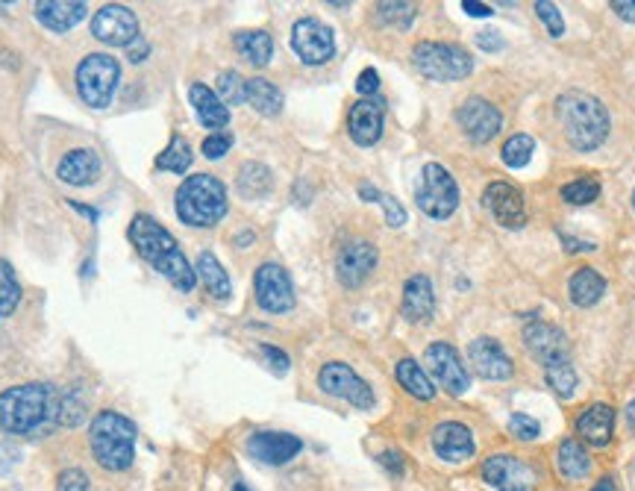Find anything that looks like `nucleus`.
<instances>
[{
	"label": "nucleus",
	"mask_w": 635,
	"mask_h": 491,
	"mask_svg": "<svg viewBox=\"0 0 635 491\" xmlns=\"http://www.w3.org/2000/svg\"><path fill=\"white\" fill-rule=\"evenodd\" d=\"M247 103L259 112V115H280L282 112V91L265 77H253L247 80Z\"/></svg>",
	"instance_id": "33"
},
{
	"label": "nucleus",
	"mask_w": 635,
	"mask_h": 491,
	"mask_svg": "<svg viewBox=\"0 0 635 491\" xmlns=\"http://www.w3.org/2000/svg\"><path fill=\"white\" fill-rule=\"evenodd\" d=\"M609 6L615 9L618 18H623V21H630V24H635V0H611Z\"/></svg>",
	"instance_id": "53"
},
{
	"label": "nucleus",
	"mask_w": 635,
	"mask_h": 491,
	"mask_svg": "<svg viewBox=\"0 0 635 491\" xmlns=\"http://www.w3.org/2000/svg\"><path fill=\"white\" fill-rule=\"evenodd\" d=\"M194 271H197V279L206 286V291L215 300H227L232 295V283H230V274L223 271V265L215 260V253L204 250L197 256L194 262Z\"/></svg>",
	"instance_id": "30"
},
{
	"label": "nucleus",
	"mask_w": 635,
	"mask_h": 491,
	"mask_svg": "<svg viewBox=\"0 0 635 491\" xmlns=\"http://www.w3.org/2000/svg\"><path fill=\"white\" fill-rule=\"evenodd\" d=\"M218 98L227 103V107L247 103V80L239 71H223L218 77Z\"/></svg>",
	"instance_id": "42"
},
{
	"label": "nucleus",
	"mask_w": 635,
	"mask_h": 491,
	"mask_svg": "<svg viewBox=\"0 0 635 491\" xmlns=\"http://www.w3.org/2000/svg\"><path fill=\"white\" fill-rule=\"evenodd\" d=\"M415 203H418L421 212L432 221L450 218L459 206V185L453 180V174L444 165H439V162H427V165L421 168Z\"/></svg>",
	"instance_id": "8"
},
{
	"label": "nucleus",
	"mask_w": 635,
	"mask_h": 491,
	"mask_svg": "<svg viewBox=\"0 0 635 491\" xmlns=\"http://www.w3.org/2000/svg\"><path fill=\"white\" fill-rule=\"evenodd\" d=\"M556 467L564 479L580 483V479L592 474V453L585 450V444L580 439H564L556 450Z\"/></svg>",
	"instance_id": "28"
},
{
	"label": "nucleus",
	"mask_w": 635,
	"mask_h": 491,
	"mask_svg": "<svg viewBox=\"0 0 635 491\" xmlns=\"http://www.w3.org/2000/svg\"><path fill=\"white\" fill-rule=\"evenodd\" d=\"M576 436L592 448H606L615 436V409L609 403H592L576 415Z\"/></svg>",
	"instance_id": "25"
},
{
	"label": "nucleus",
	"mask_w": 635,
	"mask_h": 491,
	"mask_svg": "<svg viewBox=\"0 0 635 491\" xmlns=\"http://www.w3.org/2000/svg\"><path fill=\"white\" fill-rule=\"evenodd\" d=\"M524 342L545 368L559 365V362H571L568 359V338H564V333L553 324H545V321L529 324L524 330Z\"/></svg>",
	"instance_id": "21"
},
{
	"label": "nucleus",
	"mask_w": 635,
	"mask_h": 491,
	"mask_svg": "<svg viewBox=\"0 0 635 491\" xmlns=\"http://www.w3.org/2000/svg\"><path fill=\"white\" fill-rule=\"evenodd\" d=\"M136 424L121 412L103 409L89 424V448L94 462L109 474H124L136 462Z\"/></svg>",
	"instance_id": "4"
},
{
	"label": "nucleus",
	"mask_w": 635,
	"mask_h": 491,
	"mask_svg": "<svg viewBox=\"0 0 635 491\" xmlns=\"http://www.w3.org/2000/svg\"><path fill=\"white\" fill-rule=\"evenodd\" d=\"M235 239H239L242 248H247V244H251V239H256V236H253V232H242V236H235Z\"/></svg>",
	"instance_id": "58"
},
{
	"label": "nucleus",
	"mask_w": 635,
	"mask_h": 491,
	"mask_svg": "<svg viewBox=\"0 0 635 491\" xmlns=\"http://www.w3.org/2000/svg\"><path fill=\"white\" fill-rule=\"evenodd\" d=\"M235 185H239V192L244 197H262V194H268L270 192V171H268V165H262V162H244Z\"/></svg>",
	"instance_id": "35"
},
{
	"label": "nucleus",
	"mask_w": 635,
	"mask_h": 491,
	"mask_svg": "<svg viewBox=\"0 0 635 491\" xmlns=\"http://www.w3.org/2000/svg\"><path fill=\"white\" fill-rule=\"evenodd\" d=\"M412 62L418 71L435 80V83H453V80H465L474 71V56L459 44L447 42H421L412 51Z\"/></svg>",
	"instance_id": "7"
},
{
	"label": "nucleus",
	"mask_w": 635,
	"mask_h": 491,
	"mask_svg": "<svg viewBox=\"0 0 635 491\" xmlns=\"http://www.w3.org/2000/svg\"><path fill=\"white\" fill-rule=\"evenodd\" d=\"M545 373H547V385L559 397H564V401H568V397H573V392H576V371H573L571 362L550 365V368H545Z\"/></svg>",
	"instance_id": "43"
},
{
	"label": "nucleus",
	"mask_w": 635,
	"mask_h": 491,
	"mask_svg": "<svg viewBox=\"0 0 635 491\" xmlns=\"http://www.w3.org/2000/svg\"><path fill=\"white\" fill-rule=\"evenodd\" d=\"M482 206L488 209L491 218L498 221V224L509 227V230L524 227V221H526L524 194H521V189H515L509 180L488 183L486 192H482Z\"/></svg>",
	"instance_id": "17"
},
{
	"label": "nucleus",
	"mask_w": 635,
	"mask_h": 491,
	"mask_svg": "<svg viewBox=\"0 0 635 491\" xmlns=\"http://www.w3.org/2000/svg\"><path fill=\"white\" fill-rule=\"evenodd\" d=\"M91 36L109 44V48H129L141 33H138V18L133 9L121 4H106L98 9V15L91 18Z\"/></svg>",
	"instance_id": "13"
},
{
	"label": "nucleus",
	"mask_w": 635,
	"mask_h": 491,
	"mask_svg": "<svg viewBox=\"0 0 635 491\" xmlns=\"http://www.w3.org/2000/svg\"><path fill=\"white\" fill-rule=\"evenodd\" d=\"M291 51L306 65H324L336 53V36L324 21L318 18H300L291 27Z\"/></svg>",
	"instance_id": "12"
},
{
	"label": "nucleus",
	"mask_w": 635,
	"mask_h": 491,
	"mask_svg": "<svg viewBox=\"0 0 635 491\" xmlns=\"http://www.w3.org/2000/svg\"><path fill=\"white\" fill-rule=\"evenodd\" d=\"M482 479L498 491H535L538 471L526 459H517L509 453H494L479 467Z\"/></svg>",
	"instance_id": "10"
},
{
	"label": "nucleus",
	"mask_w": 635,
	"mask_h": 491,
	"mask_svg": "<svg viewBox=\"0 0 635 491\" xmlns=\"http://www.w3.org/2000/svg\"><path fill=\"white\" fill-rule=\"evenodd\" d=\"M627 424H630V430L635 432V401L627 406Z\"/></svg>",
	"instance_id": "57"
},
{
	"label": "nucleus",
	"mask_w": 635,
	"mask_h": 491,
	"mask_svg": "<svg viewBox=\"0 0 635 491\" xmlns=\"http://www.w3.org/2000/svg\"><path fill=\"white\" fill-rule=\"evenodd\" d=\"M592 491H618V486H615V477H600L597 483L592 486Z\"/></svg>",
	"instance_id": "56"
},
{
	"label": "nucleus",
	"mask_w": 635,
	"mask_h": 491,
	"mask_svg": "<svg viewBox=\"0 0 635 491\" xmlns=\"http://www.w3.org/2000/svg\"><path fill=\"white\" fill-rule=\"evenodd\" d=\"M174 209L183 224L188 227H197V230L215 227L221 224L230 209L227 185L218 177H212V174H194V177L183 180V185L176 189Z\"/></svg>",
	"instance_id": "5"
},
{
	"label": "nucleus",
	"mask_w": 635,
	"mask_h": 491,
	"mask_svg": "<svg viewBox=\"0 0 635 491\" xmlns=\"http://www.w3.org/2000/svg\"><path fill=\"white\" fill-rule=\"evenodd\" d=\"M247 453L251 459L262 462V465H289L294 456L303 450V441L291 432H280V430H256L251 439H247Z\"/></svg>",
	"instance_id": "18"
},
{
	"label": "nucleus",
	"mask_w": 635,
	"mask_h": 491,
	"mask_svg": "<svg viewBox=\"0 0 635 491\" xmlns=\"http://www.w3.org/2000/svg\"><path fill=\"white\" fill-rule=\"evenodd\" d=\"M465 13L468 15H474V18H488L491 15V6H486V4H474V0H465Z\"/></svg>",
	"instance_id": "55"
},
{
	"label": "nucleus",
	"mask_w": 635,
	"mask_h": 491,
	"mask_svg": "<svg viewBox=\"0 0 635 491\" xmlns=\"http://www.w3.org/2000/svg\"><path fill=\"white\" fill-rule=\"evenodd\" d=\"M376 15H380V21H385L388 27L409 30L412 21H415V4H394V0H385V4H376Z\"/></svg>",
	"instance_id": "41"
},
{
	"label": "nucleus",
	"mask_w": 635,
	"mask_h": 491,
	"mask_svg": "<svg viewBox=\"0 0 635 491\" xmlns=\"http://www.w3.org/2000/svg\"><path fill=\"white\" fill-rule=\"evenodd\" d=\"M100 171H103V162L98 156V150H91V147H74V150H68V154L59 159V165H56V177L68 183V185H91L94 180L100 177Z\"/></svg>",
	"instance_id": "24"
},
{
	"label": "nucleus",
	"mask_w": 635,
	"mask_h": 491,
	"mask_svg": "<svg viewBox=\"0 0 635 491\" xmlns=\"http://www.w3.org/2000/svg\"><path fill=\"white\" fill-rule=\"evenodd\" d=\"M376 260H380V253H376V248L371 241H365V239L345 241L338 248V256H336L338 283L345 288H359L365 279L374 274Z\"/></svg>",
	"instance_id": "15"
},
{
	"label": "nucleus",
	"mask_w": 635,
	"mask_h": 491,
	"mask_svg": "<svg viewBox=\"0 0 635 491\" xmlns=\"http://www.w3.org/2000/svg\"><path fill=\"white\" fill-rule=\"evenodd\" d=\"M127 51H129V53H127V60H129V62H145V60H147V53H150V48H147V42H145V39H141V36H138V39H136L133 44H129V48H127Z\"/></svg>",
	"instance_id": "54"
},
{
	"label": "nucleus",
	"mask_w": 635,
	"mask_h": 491,
	"mask_svg": "<svg viewBox=\"0 0 635 491\" xmlns=\"http://www.w3.org/2000/svg\"><path fill=\"white\" fill-rule=\"evenodd\" d=\"M230 147H232V136H230V133H212V136L204 138V145H200V150H204L206 159H221V156H227Z\"/></svg>",
	"instance_id": "48"
},
{
	"label": "nucleus",
	"mask_w": 635,
	"mask_h": 491,
	"mask_svg": "<svg viewBox=\"0 0 635 491\" xmlns=\"http://www.w3.org/2000/svg\"><path fill=\"white\" fill-rule=\"evenodd\" d=\"M356 91L362 98H376V91H380V74H376L374 68H365L356 80Z\"/></svg>",
	"instance_id": "50"
},
{
	"label": "nucleus",
	"mask_w": 635,
	"mask_h": 491,
	"mask_svg": "<svg viewBox=\"0 0 635 491\" xmlns=\"http://www.w3.org/2000/svg\"><path fill=\"white\" fill-rule=\"evenodd\" d=\"M400 312L403 318L412 324H423L432 318L435 312V291H432V279L427 274H415L406 279L403 286V300H400Z\"/></svg>",
	"instance_id": "26"
},
{
	"label": "nucleus",
	"mask_w": 635,
	"mask_h": 491,
	"mask_svg": "<svg viewBox=\"0 0 635 491\" xmlns=\"http://www.w3.org/2000/svg\"><path fill=\"white\" fill-rule=\"evenodd\" d=\"M253 295H256L259 307H262V312H268V315H286L294 309V303H298L289 271L277 262H262L256 268Z\"/></svg>",
	"instance_id": "9"
},
{
	"label": "nucleus",
	"mask_w": 635,
	"mask_h": 491,
	"mask_svg": "<svg viewBox=\"0 0 635 491\" xmlns=\"http://www.w3.org/2000/svg\"><path fill=\"white\" fill-rule=\"evenodd\" d=\"M568 295L571 300L576 303V307H594V303L606 295V279L600 277L594 268H580L573 277H571V283H568Z\"/></svg>",
	"instance_id": "32"
},
{
	"label": "nucleus",
	"mask_w": 635,
	"mask_h": 491,
	"mask_svg": "<svg viewBox=\"0 0 635 491\" xmlns=\"http://www.w3.org/2000/svg\"><path fill=\"white\" fill-rule=\"evenodd\" d=\"M359 197H362V201H368V203H380L383 206L388 227H403L406 224V209H403V203H400V201H394L392 194L374 189L371 183H362L359 185Z\"/></svg>",
	"instance_id": "37"
},
{
	"label": "nucleus",
	"mask_w": 635,
	"mask_h": 491,
	"mask_svg": "<svg viewBox=\"0 0 635 491\" xmlns=\"http://www.w3.org/2000/svg\"><path fill=\"white\" fill-rule=\"evenodd\" d=\"M89 415V406H86V397H82L80 389H71L65 394H59V409H56V424L65 427V430H74L80 427L82 420Z\"/></svg>",
	"instance_id": "36"
},
{
	"label": "nucleus",
	"mask_w": 635,
	"mask_h": 491,
	"mask_svg": "<svg viewBox=\"0 0 635 491\" xmlns=\"http://www.w3.org/2000/svg\"><path fill=\"white\" fill-rule=\"evenodd\" d=\"M127 239L133 241V248L141 260L156 274L168 279L176 291H192L197 286V271H194V265L185 260L180 241H176L153 215L138 212L129 221Z\"/></svg>",
	"instance_id": "1"
},
{
	"label": "nucleus",
	"mask_w": 635,
	"mask_h": 491,
	"mask_svg": "<svg viewBox=\"0 0 635 491\" xmlns=\"http://www.w3.org/2000/svg\"><path fill=\"white\" fill-rule=\"evenodd\" d=\"M432 450L444 462H465L477 453V441L470 430L459 420H444L432 430Z\"/></svg>",
	"instance_id": "22"
},
{
	"label": "nucleus",
	"mask_w": 635,
	"mask_h": 491,
	"mask_svg": "<svg viewBox=\"0 0 635 491\" xmlns=\"http://www.w3.org/2000/svg\"><path fill=\"white\" fill-rule=\"evenodd\" d=\"M632 209H635V192H632Z\"/></svg>",
	"instance_id": "61"
},
{
	"label": "nucleus",
	"mask_w": 635,
	"mask_h": 491,
	"mask_svg": "<svg viewBox=\"0 0 635 491\" xmlns=\"http://www.w3.org/2000/svg\"><path fill=\"white\" fill-rule=\"evenodd\" d=\"M423 359H427V365H430V371H432L435 382H441L444 392H450V394H465V392H468L470 373H468V368H465V362L459 359V354H456L453 345H447V342H432V345L427 347V354H423Z\"/></svg>",
	"instance_id": "16"
},
{
	"label": "nucleus",
	"mask_w": 635,
	"mask_h": 491,
	"mask_svg": "<svg viewBox=\"0 0 635 491\" xmlns=\"http://www.w3.org/2000/svg\"><path fill=\"white\" fill-rule=\"evenodd\" d=\"M77 95L91 109H106L121 86V65L109 53H89L77 65Z\"/></svg>",
	"instance_id": "6"
},
{
	"label": "nucleus",
	"mask_w": 635,
	"mask_h": 491,
	"mask_svg": "<svg viewBox=\"0 0 635 491\" xmlns=\"http://www.w3.org/2000/svg\"><path fill=\"white\" fill-rule=\"evenodd\" d=\"M535 15H538V21L545 24V30L550 33L553 39H559L562 33H564V18H562L556 4H550V0H538V4H535Z\"/></svg>",
	"instance_id": "45"
},
{
	"label": "nucleus",
	"mask_w": 635,
	"mask_h": 491,
	"mask_svg": "<svg viewBox=\"0 0 635 491\" xmlns=\"http://www.w3.org/2000/svg\"><path fill=\"white\" fill-rule=\"evenodd\" d=\"M385 121V103L383 98H362L347 112V133L359 147H374L383 136Z\"/></svg>",
	"instance_id": "19"
},
{
	"label": "nucleus",
	"mask_w": 635,
	"mask_h": 491,
	"mask_svg": "<svg viewBox=\"0 0 635 491\" xmlns=\"http://www.w3.org/2000/svg\"><path fill=\"white\" fill-rule=\"evenodd\" d=\"M4 491H21V488H4Z\"/></svg>",
	"instance_id": "60"
},
{
	"label": "nucleus",
	"mask_w": 635,
	"mask_h": 491,
	"mask_svg": "<svg viewBox=\"0 0 635 491\" xmlns=\"http://www.w3.org/2000/svg\"><path fill=\"white\" fill-rule=\"evenodd\" d=\"M188 100H192L197 118H200V124L206 127V130L223 133V127L230 124V107L218 98L215 89H209L204 83H194L192 89H188Z\"/></svg>",
	"instance_id": "27"
},
{
	"label": "nucleus",
	"mask_w": 635,
	"mask_h": 491,
	"mask_svg": "<svg viewBox=\"0 0 635 491\" xmlns=\"http://www.w3.org/2000/svg\"><path fill=\"white\" fill-rule=\"evenodd\" d=\"M318 385L321 392L329 397H338V401H347L356 409H371L374 406V392L371 385L365 382L356 371L345 362H327V365L318 371Z\"/></svg>",
	"instance_id": "11"
},
{
	"label": "nucleus",
	"mask_w": 635,
	"mask_h": 491,
	"mask_svg": "<svg viewBox=\"0 0 635 491\" xmlns=\"http://www.w3.org/2000/svg\"><path fill=\"white\" fill-rule=\"evenodd\" d=\"M259 356H262V362L277 373V377H286L289 368H291V359L286 350H280L274 345H259Z\"/></svg>",
	"instance_id": "47"
},
{
	"label": "nucleus",
	"mask_w": 635,
	"mask_h": 491,
	"mask_svg": "<svg viewBox=\"0 0 635 491\" xmlns=\"http://www.w3.org/2000/svg\"><path fill=\"white\" fill-rule=\"evenodd\" d=\"M232 491H251V488H247L244 483H235V486H232Z\"/></svg>",
	"instance_id": "59"
},
{
	"label": "nucleus",
	"mask_w": 635,
	"mask_h": 491,
	"mask_svg": "<svg viewBox=\"0 0 635 491\" xmlns=\"http://www.w3.org/2000/svg\"><path fill=\"white\" fill-rule=\"evenodd\" d=\"M235 51L242 53L244 62H251L253 68H265L274 56V39L268 36L265 30H242L235 33Z\"/></svg>",
	"instance_id": "29"
},
{
	"label": "nucleus",
	"mask_w": 635,
	"mask_h": 491,
	"mask_svg": "<svg viewBox=\"0 0 635 491\" xmlns=\"http://www.w3.org/2000/svg\"><path fill=\"white\" fill-rule=\"evenodd\" d=\"M477 48L488 51V53H498L503 48V39L498 36V30H482L477 36Z\"/></svg>",
	"instance_id": "51"
},
{
	"label": "nucleus",
	"mask_w": 635,
	"mask_h": 491,
	"mask_svg": "<svg viewBox=\"0 0 635 491\" xmlns=\"http://www.w3.org/2000/svg\"><path fill=\"white\" fill-rule=\"evenodd\" d=\"M468 359H470V365H474L477 377L482 380L500 382V380H509L515 373L509 354L488 335H479L468 345Z\"/></svg>",
	"instance_id": "20"
},
{
	"label": "nucleus",
	"mask_w": 635,
	"mask_h": 491,
	"mask_svg": "<svg viewBox=\"0 0 635 491\" xmlns=\"http://www.w3.org/2000/svg\"><path fill=\"white\" fill-rule=\"evenodd\" d=\"M59 394L51 382H21L0 392V432L4 436H30L56 420Z\"/></svg>",
	"instance_id": "2"
},
{
	"label": "nucleus",
	"mask_w": 635,
	"mask_h": 491,
	"mask_svg": "<svg viewBox=\"0 0 635 491\" xmlns=\"http://www.w3.org/2000/svg\"><path fill=\"white\" fill-rule=\"evenodd\" d=\"M394 377L400 382V389L409 392L412 397H418V401H432L435 397V382L427 377V371H423L412 356H403L397 362Z\"/></svg>",
	"instance_id": "31"
},
{
	"label": "nucleus",
	"mask_w": 635,
	"mask_h": 491,
	"mask_svg": "<svg viewBox=\"0 0 635 491\" xmlns=\"http://www.w3.org/2000/svg\"><path fill=\"white\" fill-rule=\"evenodd\" d=\"M192 162H194V154H192V147H188L185 138L171 136L168 147L156 156V168L168 171V174H185L188 168H192Z\"/></svg>",
	"instance_id": "34"
},
{
	"label": "nucleus",
	"mask_w": 635,
	"mask_h": 491,
	"mask_svg": "<svg viewBox=\"0 0 635 491\" xmlns=\"http://www.w3.org/2000/svg\"><path fill=\"white\" fill-rule=\"evenodd\" d=\"M509 436L517 441H535L541 436V424L526 412H515L509 418Z\"/></svg>",
	"instance_id": "44"
},
{
	"label": "nucleus",
	"mask_w": 635,
	"mask_h": 491,
	"mask_svg": "<svg viewBox=\"0 0 635 491\" xmlns=\"http://www.w3.org/2000/svg\"><path fill=\"white\" fill-rule=\"evenodd\" d=\"M556 118L568 145L573 150H583V154L597 150L609 138V109L585 91H564L556 100Z\"/></svg>",
	"instance_id": "3"
},
{
	"label": "nucleus",
	"mask_w": 635,
	"mask_h": 491,
	"mask_svg": "<svg viewBox=\"0 0 635 491\" xmlns=\"http://www.w3.org/2000/svg\"><path fill=\"white\" fill-rule=\"evenodd\" d=\"M533 150H535L533 136L515 133L512 138H506V145L500 147V156L509 168H524L529 165V159H533Z\"/></svg>",
	"instance_id": "39"
},
{
	"label": "nucleus",
	"mask_w": 635,
	"mask_h": 491,
	"mask_svg": "<svg viewBox=\"0 0 635 491\" xmlns=\"http://www.w3.org/2000/svg\"><path fill=\"white\" fill-rule=\"evenodd\" d=\"M21 459V450L12 448V444H0V474H9L12 465Z\"/></svg>",
	"instance_id": "52"
},
{
	"label": "nucleus",
	"mask_w": 635,
	"mask_h": 491,
	"mask_svg": "<svg viewBox=\"0 0 635 491\" xmlns=\"http://www.w3.org/2000/svg\"><path fill=\"white\" fill-rule=\"evenodd\" d=\"M456 124L474 145H488L491 138L500 133L503 115L486 98H468L462 100V107L456 109Z\"/></svg>",
	"instance_id": "14"
},
{
	"label": "nucleus",
	"mask_w": 635,
	"mask_h": 491,
	"mask_svg": "<svg viewBox=\"0 0 635 491\" xmlns=\"http://www.w3.org/2000/svg\"><path fill=\"white\" fill-rule=\"evenodd\" d=\"M53 491H94V488H91L89 474L82 471V467H65V471H59Z\"/></svg>",
	"instance_id": "46"
},
{
	"label": "nucleus",
	"mask_w": 635,
	"mask_h": 491,
	"mask_svg": "<svg viewBox=\"0 0 635 491\" xmlns=\"http://www.w3.org/2000/svg\"><path fill=\"white\" fill-rule=\"evenodd\" d=\"M21 295L24 291H21L15 271H12V265L6 260H0V318H9V315L18 309Z\"/></svg>",
	"instance_id": "38"
},
{
	"label": "nucleus",
	"mask_w": 635,
	"mask_h": 491,
	"mask_svg": "<svg viewBox=\"0 0 635 491\" xmlns=\"http://www.w3.org/2000/svg\"><path fill=\"white\" fill-rule=\"evenodd\" d=\"M376 462L385 467L388 477H394V479L406 477V459H403V453H400V450H383L380 456H376Z\"/></svg>",
	"instance_id": "49"
},
{
	"label": "nucleus",
	"mask_w": 635,
	"mask_h": 491,
	"mask_svg": "<svg viewBox=\"0 0 635 491\" xmlns=\"http://www.w3.org/2000/svg\"><path fill=\"white\" fill-rule=\"evenodd\" d=\"M559 194H562L564 203L585 206V203H594L597 197H600V183L594 177H580V180H573V183H564Z\"/></svg>",
	"instance_id": "40"
},
{
	"label": "nucleus",
	"mask_w": 635,
	"mask_h": 491,
	"mask_svg": "<svg viewBox=\"0 0 635 491\" xmlns=\"http://www.w3.org/2000/svg\"><path fill=\"white\" fill-rule=\"evenodd\" d=\"M33 15L44 30L68 33L89 15V4H82V0H39Z\"/></svg>",
	"instance_id": "23"
}]
</instances>
